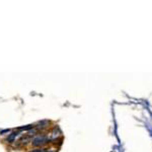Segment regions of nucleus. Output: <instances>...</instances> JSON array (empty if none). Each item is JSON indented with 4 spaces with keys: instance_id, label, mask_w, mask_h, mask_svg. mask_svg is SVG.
<instances>
[]
</instances>
